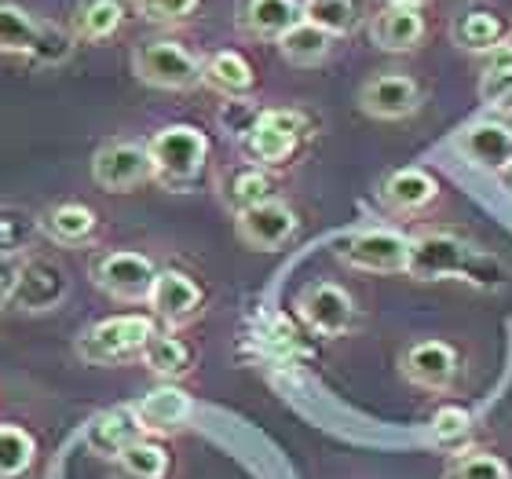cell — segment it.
<instances>
[{
  "label": "cell",
  "instance_id": "obj_20",
  "mask_svg": "<svg viewBox=\"0 0 512 479\" xmlns=\"http://www.w3.org/2000/svg\"><path fill=\"white\" fill-rule=\"evenodd\" d=\"M439 183L425 169H399L381 183V202L392 213H421L436 202Z\"/></svg>",
  "mask_w": 512,
  "mask_h": 479
},
{
  "label": "cell",
  "instance_id": "obj_31",
  "mask_svg": "<svg viewBox=\"0 0 512 479\" xmlns=\"http://www.w3.org/2000/svg\"><path fill=\"white\" fill-rule=\"evenodd\" d=\"M304 22L326 30L330 37H344L359 26L355 0H304Z\"/></svg>",
  "mask_w": 512,
  "mask_h": 479
},
{
  "label": "cell",
  "instance_id": "obj_1",
  "mask_svg": "<svg viewBox=\"0 0 512 479\" xmlns=\"http://www.w3.org/2000/svg\"><path fill=\"white\" fill-rule=\"evenodd\" d=\"M150 165H154V183L169 191H187L205 169L209 158V136L194 125H169L147 143Z\"/></svg>",
  "mask_w": 512,
  "mask_h": 479
},
{
  "label": "cell",
  "instance_id": "obj_38",
  "mask_svg": "<svg viewBox=\"0 0 512 479\" xmlns=\"http://www.w3.org/2000/svg\"><path fill=\"white\" fill-rule=\"evenodd\" d=\"M425 0H384V8H421Z\"/></svg>",
  "mask_w": 512,
  "mask_h": 479
},
{
  "label": "cell",
  "instance_id": "obj_8",
  "mask_svg": "<svg viewBox=\"0 0 512 479\" xmlns=\"http://www.w3.org/2000/svg\"><path fill=\"white\" fill-rule=\"evenodd\" d=\"M304 326L319 337H344L355 326V300L337 282H311L297 300Z\"/></svg>",
  "mask_w": 512,
  "mask_h": 479
},
{
  "label": "cell",
  "instance_id": "obj_37",
  "mask_svg": "<svg viewBox=\"0 0 512 479\" xmlns=\"http://www.w3.org/2000/svg\"><path fill=\"white\" fill-rule=\"evenodd\" d=\"M11 304V275H0V311Z\"/></svg>",
  "mask_w": 512,
  "mask_h": 479
},
{
  "label": "cell",
  "instance_id": "obj_2",
  "mask_svg": "<svg viewBox=\"0 0 512 479\" xmlns=\"http://www.w3.org/2000/svg\"><path fill=\"white\" fill-rule=\"evenodd\" d=\"M154 319L150 315H114V319L96 322L92 330L81 333L77 341V355L88 362H125L132 355H139L147 348V341L154 337Z\"/></svg>",
  "mask_w": 512,
  "mask_h": 479
},
{
  "label": "cell",
  "instance_id": "obj_36",
  "mask_svg": "<svg viewBox=\"0 0 512 479\" xmlns=\"http://www.w3.org/2000/svg\"><path fill=\"white\" fill-rule=\"evenodd\" d=\"M483 74H512V44H498V48L487 52Z\"/></svg>",
  "mask_w": 512,
  "mask_h": 479
},
{
  "label": "cell",
  "instance_id": "obj_35",
  "mask_svg": "<svg viewBox=\"0 0 512 479\" xmlns=\"http://www.w3.org/2000/svg\"><path fill=\"white\" fill-rule=\"evenodd\" d=\"M483 99L491 103V107H502L509 103L512 96V74H483V85H480Z\"/></svg>",
  "mask_w": 512,
  "mask_h": 479
},
{
  "label": "cell",
  "instance_id": "obj_9",
  "mask_svg": "<svg viewBox=\"0 0 512 479\" xmlns=\"http://www.w3.org/2000/svg\"><path fill=\"white\" fill-rule=\"evenodd\" d=\"M70 293V278L52 260H30L11 271V304L22 311H52Z\"/></svg>",
  "mask_w": 512,
  "mask_h": 479
},
{
  "label": "cell",
  "instance_id": "obj_27",
  "mask_svg": "<svg viewBox=\"0 0 512 479\" xmlns=\"http://www.w3.org/2000/svg\"><path fill=\"white\" fill-rule=\"evenodd\" d=\"M450 33H454V44H458L461 52L487 55L491 48H498V44H502L505 26L494 19L491 11H461Z\"/></svg>",
  "mask_w": 512,
  "mask_h": 479
},
{
  "label": "cell",
  "instance_id": "obj_29",
  "mask_svg": "<svg viewBox=\"0 0 512 479\" xmlns=\"http://www.w3.org/2000/svg\"><path fill=\"white\" fill-rule=\"evenodd\" d=\"M224 198L227 205L242 213V209H253V205H264V202H275V180H271V172L267 169H242L235 172L224 187Z\"/></svg>",
  "mask_w": 512,
  "mask_h": 479
},
{
  "label": "cell",
  "instance_id": "obj_32",
  "mask_svg": "<svg viewBox=\"0 0 512 479\" xmlns=\"http://www.w3.org/2000/svg\"><path fill=\"white\" fill-rule=\"evenodd\" d=\"M447 479H512L509 465L487 450H465L447 465Z\"/></svg>",
  "mask_w": 512,
  "mask_h": 479
},
{
  "label": "cell",
  "instance_id": "obj_33",
  "mask_svg": "<svg viewBox=\"0 0 512 479\" xmlns=\"http://www.w3.org/2000/svg\"><path fill=\"white\" fill-rule=\"evenodd\" d=\"M469 425L472 417L461 410V406H443L436 417H432V436L439 439V443H458V439L469 436Z\"/></svg>",
  "mask_w": 512,
  "mask_h": 479
},
{
  "label": "cell",
  "instance_id": "obj_23",
  "mask_svg": "<svg viewBox=\"0 0 512 479\" xmlns=\"http://www.w3.org/2000/svg\"><path fill=\"white\" fill-rule=\"evenodd\" d=\"M202 85H209L213 92H220V96H227V99H242L253 92L256 74L246 55L216 52L202 63Z\"/></svg>",
  "mask_w": 512,
  "mask_h": 479
},
{
  "label": "cell",
  "instance_id": "obj_26",
  "mask_svg": "<svg viewBox=\"0 0 512 479\" xmlns=\"http://www.w3.org/2000/svg\"><path fill=\"white\" fill-rule=\"evenodd\" d=\"M333 41H337V37H330V33L319 30V26L297 22V26L278 41V52H282V59L293 66H319L330 59Z\"/></svg>",
  "mask_w": 512,
  "mask_h": 479
},
{
  "label": "cell",
  "instance_id": "obj_22",
  "mask_svg": "<svg viewBox=\"0 0 512 479\" xmlns=\"http://www.w3.org/2000/svg\"><path fill=\"white\" fill-rule=\"evenodd\" d=\"M139 436H147V432L139 428L132 406H121V410H110V414L92 421L85 443L92 454H99V458H118L121 450H125L128 443H136Z\"/></svg>",
  "mask_w": 512,
  "mask_h": 479
},
{
  "label": "cell",
  "instance_id": "obj_14",
  "mask_svg": "<svg viewBox=\"0 0 512 479\" xmlns=\"http://www.w3.org/2000/svg\"><path fill=\"white\" fill-rule=\"evenodd\" d=\"M202 289L191 275L183 271H158V282L150 289V308L169 330H180V326H191L198 315H202Z\"/></svg>",
  "mask_w": 512,
  "mask_h": 479
},
{
  "label": "cell",
  "instance_id": "obj_17",
  "mask_svg": "<svg viewBox=\"0 0 512 479\" xmlns=\"http://www.w3.org/2000/svg\"><path fill=\"white\" fill-rule=\"evenodd\" d=\"M297 22H304L300 0H242L238 26L256 41H282Z\"/></svg>",
  "mask_w": 512,
  "mask_h": 479
},
{
  "label": "cell",
  "instance_id": "obj_28",
  "mask_svg": "<svg viewBox=\"0 0 512 479\" xmlns=\"http://www.w3.org/2000/svg\"><path fill=\"white\" fill-rule=\"evenodd\" d=\"M118 469L125 472V479H165L169 476V450L161 447L158 439L139 436L118 454Z\"/></svg>",
  "mask_w": 512,
  "mask_h": 479
},
{
  "label": "cell",
  "instance_id": "obj_10",
  "mask_svg": "<svg viewBox=\"0 0 512 479\" xmlns=\"http://www.w3.org/2000/svg\"><path fill=\"white\" fill-rule=\"evenodd\" d=\"M406 275L421 282H439V278H465L472 275V253L450 235H425L410 242V267Z\"/></svg>",
  "mask_w": 512,
  "mask_h": 479
},
{
  "label": "cell",
  "instance_id": "obj_30",
  "mask_svg": "<svg viewBox=\"0 0 512 479\" xmlns=\"http://www.w3.org/2000/svg\"><path fill=\"white\" fill-rule=\"evenodd\" d=\"M37 443L19 425H0V479H22L33 469Z\"/></svg>",
  "mask_w": 512,
  "mask_h": 479
},
{
  "label": "cell",
  "instance_id": "obj_25",
  "mask_svg": "<svg viewBox=\"0 0 512 479\" xmlns=\"http://www.w3.org/2000/svg\"><path fill=\"white\" fill-rule=\"evenodd\" d=\"M139 359H143V366H147L154 377H161V381H176V377H183V373H191V348L176 337V333H154L147 341V348L139 352Z\"/></svg>",
  "mask_w": 512,
  "mask_h": 479
},
{
  "label": "cell",
  "instance_id": "obj_7",
  "mask_svg": "<svg viewBox=\"0 0 512 479\" xmlns=\"http://www.w3.org/2000/svg\"><path fill=\"white\" fill-rule=\"evenodd\" d=\"M341 260L366 275H403L410 267V238L399 231H359L341 245Z\"/></svg>",
  "mask_w": 512,
  "mask_h": 479
},
{
  "label": "cell",
  "instance_id": "obj_4",
  "mask_svg": "<svg viewBox=\"0 0 512 479\" xmlns=\"http://www.w3.org/2000/svg\"><path fill=\"white\" fill-rule=\"evenodd\" d=\"M304 114L300 110H264L246 132V154L256 169H275L286 165L297 154L300 139H304Z\"/></svg>",
  "mask_w": 512,
  "mask_h": 479
},
{
  "label": "cell",
  "instance_id": "obj_18",
  "mask_svg": "<svg viewBox=\"0 0 512 479\" xmlns=\"http://www.w3.org/2000/svg\"><path fill=\"white\" fill-rule=\"evenodd\" d=\"M370 41L381 52H414L425 41V15L421 8H381L370 19Z\"/></svg>",
  "mask_w": 512,
  "mask_h": 479
},
{
  "label": "cell",
  "instance_id": "obj_5",
  "mask_svg": "<svg viewBox=\"0 0 512 479\" xmlns=\"http://www.w3.org/2000/svg\"><path fill=\"white\" fill-rule=\"evenodd\" d=\"M92 282L121 304H143L150 300V289L158 282V267L150 256L118 249V253H103L92 264Z\"/></svg>",
  "mask_w": 512,
  "mask_h": 479
},
{
  "label": "cell",
  "instance_id": "obj_13",
  "mask_svg": "<svg viewBox=\"0 0 512 479\" xmlns=\"http://www.w3.org/2000/svg\"><path fill=\"white\" fill-rule=\"evenodd\" d=\"M359 107L377 121L410 118L421 107V88L406 74H374L359 88Z\"/></svg>",
  "mask_w": 512,
  "mask_h": 479
},
{
  "label": "cell",
  "instance_id": "obj_34",
  "mask_svg": "<svg viewBox=\"0 0 512 479\" xmlns=\"http://www.w3.org/2000/svg\"><path fill=\"white\" fill-rule=\"evenodd\" d=\"M136 4L150 22H180L198 8V0H136Z\"/></svg>",
  "mask_w": 512,
  "mask_h": 479
},
{
  "label": "cell",
  "instance_id": "obj_6",
  "mask_svg": "<svg viewBox=\"0 0 512 479\" xmlns=\"http://www.w3.org/2000/svg\"><path fill=\"white\" fill-rule=\"evenodd\" d=\"M92 180L103 191L125 194L136 191L143 183L154 180V165H150V150L139 147V143H128V139H114V143H103L92 158Z\"/></svg>",
  "mask_w": 512,
  "mask_h": 479
},
{
  "label": "cell",
  "instance_id": "obj_21",
  "mask_svg": "<svg viewBox=\"0 0 512 479\" xmlns=\"http://www.w3.org/2000/svg\"><path fill=\"white\" fill-rule=\"evenodd\" d=\"M52 33L33 19L30 11H22L11 0H0V52L4 55H37L48 44Z\"/></svg>",
  "mask_w": 512,
  "mask_h": 479
},
{
  "label": "cell",
  "instance_id": "obj_16",
  "mask_svg": "<svg viewBox=\"0 0 512 479\" xmlns=\"http://www.w3.org/2000/svg\"><path fill=\"white\" fill-rule=\"evenodd\" d=\"M132 414H136L143 432H180V428L191 421L194 403L183 388H176V384H161V388L143 395L139 403H132Z\"/></svg>",
  "mask_w": 512,
  "mask_h": 479
},
{
  "label": "cell",
  "instance_id": "obj_11",
  "mask_svg": "<svg viewBox=\"0 0 512 479\" xmlns=\"http://www.w3.org/2000/svg\"><path fill=\"white\" fill-rule=\"evenodd\" d=\"M458 348L447 341H414L399 359V370L410 384L428 392H447L458 381Z\"/></svg>",
  "mask_w": 512,
  "mask_h": 479
},
{
  "label": "cell",
  "instance_id": "obj_24",
  "mask_svg": "<svg viewBox=\"0 0 512 479\" xmlns=\"http://www.w3.org/2000/svg\"><path fill=\"white\" fill-rule=\"evenodd\" d=\"M125 22V4L121 0H81L74 11V37L77 41H107Z\"/></svg>",
  "mask_w": 512,
  "mask_h": 479
},
{
  "label": "cell",
  "instance_id": "obj_39",
  "mask_svg": "<svg viewBox=\"0 0 512 479\" xmlns=\"http://www.w3.org/2000/svg\"><path fill=\"white\" fill-rule=\"evenodd\" d=\"M509 183H512V169H509Z\"/></svg>",
  "mask_w": 512,
  "mask_h": 479
},
{
  "label": "cell",
  "instance_id": "obj_12",
  "mask_svg": "<svg viewBox=\"0 0 512 479\" xmlns=\"http://www.w3.org/2000/svg\"><path fill=\"white\" fill-rule=\"evenodd\" d=\"M235 231L249 249L271 253V249H282L289 238L297 235V213L286 202L275 198V202L253 205V209L235 213Z\"/></svg>",
  "mask_w": 512,
  "mask_h": 479
},
{
  "label": "cell",
  "instance_id": "obj_19",
  "mask_svg": "<svg viewBox=\"0 0 512 479\" xmlns=\"http://www.w3.org/2000/svg\"><path fill=\"white\" fill-rule=\"evenodd\" d=\"M37 227L44 231V238L55 245H88L99 231V216L88 209V205L66 202V205H52L44 209Z\"/></svg>",
  "mask_w": 512,
  "mask_h": 479
},
{
  "label": "cell",
  "instance_id": "obj_3",
  "mask_svg": "<svg viewBox=\"0 0 512 479\" xmlns=\"http://www.w3.org/2000/svg\"><path fill=\"white\" fill-rule=\"evenodd\" d=\"M132 70L143 85L161 92H187L202 85V63L176 41H147L132 52Z\"/></svg>",
  "mask_w": 512,
  "mask_h": 479
},
{
  "label": "cell",
  "instance_id": "obj_15",
  "mask_svg": "<svg viewBox=\"0 0 512 479\" xmlns=\"http://www.w3.org/2000/svg\"><path fill=\"white\" fill-rule=\"evenodd\" d=\"M458 150L469 165L483 172H509L512 169V128L498 121H480L461 132Z\"/></svg>",
  "mask_w": 512,
  "mask_h": 479
}]
</instances>
